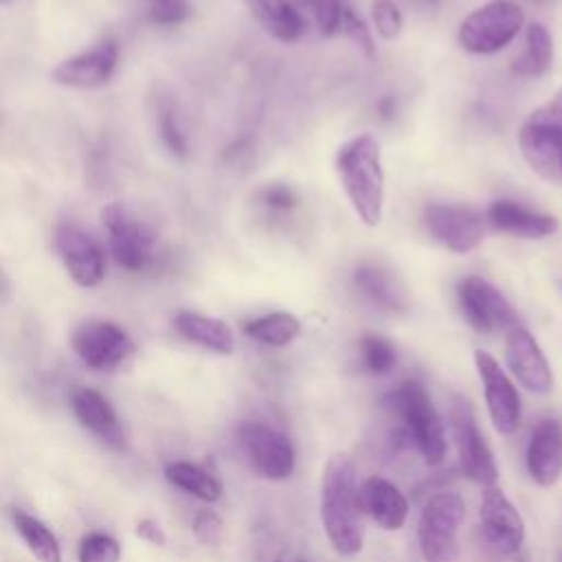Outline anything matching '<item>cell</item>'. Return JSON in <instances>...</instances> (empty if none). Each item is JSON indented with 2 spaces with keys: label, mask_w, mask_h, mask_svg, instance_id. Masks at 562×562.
I'll list each match as a JSON object with an SVG mask.
<instances>
[{
  "label": "cell",
  "mask_w": 562,
  "mask_h": 562,
  "mask_svg": "<svg viewBox=\"0 0 562 562\" xmlns=\"http://www.w3.org/2000/svg\"><path fill=\"white\" fill-rule=\"evenodd\" d=\"M0 2H7V0H0Z\"/></svg>",
  "instance_id": "43"
},
{
  "label": "cell",
  "mask_w": 562,
  "mask_h": 562,
  "mask_svg": "<svg viewBox=\"0 0 562 562\" xmlns=\"http://www.w3.org/2000/svg\"><path fill=\"white\" fill-rule=\"evenodd\" d=\"M252 18L279 42H296L305 31V20L290 0H244Z\"/></svg>",
  "instance_id": "23"
},
{
  "label": "cell",
  "mask_w": 562,
  "mask_h": 562,
  "mask_svg": "<svg viewBox=\"0 0 562 562\" xmlns=\"http://www.w3.org/2000/svg\"><path fill=\"white\" fill-rule=\"evenodd\" d=\"M277 562H305V560H303V558H299V555H292V553L288 555V553H285V555H279V558H277Z\"/></svg>",
  "instance_id": "41"
},
{
  "label": "cell",
  "mask_w": 562,
  "mask_h": 562,
  "mask_svg": "<svg viewBox=\"0 0 562 562\" xmlns=\"http://www.w3.org/2000/svg\"><path fill=\"white\" fill-rule=\"evenodd\" d=\"M356 285L364 296H369L375 305H380L386 312H402L406 307L404 290L397 285V281L382 268L362 263L358 266L353 274Z\"/></svg>",
  "instance_id": "24"
},
{
  "label": "cell",
  "mask_w": 562,
  "mask_h": 562,
  "mask_svg": "<svg viewBox=\"0 0 562 562\" xmlns=\"http://www.w3.org/2000/svg\"><path fill=\"white\" fill-rule=\"evenodd\" d=\"M419 2H424V4H430V7H435L439 0H419Z\"/></svg>",
  "instance_id": "42"
},
{
  "label": "cell",
  "mask_w": 562,
  "mask_h": 562,
  "mask_svg": "<svg viewBox=\"0 0 562 562\" xmlns=\"http://www.w3.org/2000/svg\"><path fill=\"white\" fill-rule=\"evenodd\" d=\"M553 40L542 24H529L525 33V50L512 64V72L518 77H540L551 68Z\"/></svg>",
  "instance_id": "25"
},
{
  "label": "cell",
  "mask_w": 562,
  "mask_h": 562,
  "mask_svg": "<svg viewBox=\"0 0 562 562\" xmlns=\"http://www.w3.org/2000/svg\"><path fill=\"white\" fill-rule=\"evenodd\" d=\"M136 536L143 538L149 544H156V547H165V542H167V536H165L162 527L154 518H143L136 525Z\"/></svg>",
  "instance_id": "39"
},
{
  "label": "cell",
  "mask_w": 562,
  "mask_h": 562,
  "mask_svg": "<svg viewBox=\"0 0 562 562\" xmlns=\"http://www.w3.org/2000/svg\"><path fill=\"white\" fill-rule=\"evenodd\" d=\"M479 520L487 544L501 553H518L525 542V520L516 505L496 485H487L479 501Z\"/></svg>",
  "instance_id": "14"
},
{
  "label": "cell",
  "mask_w": 562,
  "mask_h": 562,
  "mask_svg": "<svg viewBox=\"0 0 562 562\" xmlns=\"http://www.w3.org/2000/svg\"><path fill=\"white\" fill-rule=\"evenodd\" d=\"M424 226L435 241L450 252L465 255L483 239V217L465 204H428L424 209Z\"/></svg>",
  "instance_id": "11"
},
{
  "label": "cell",
  "mask_w": 562,
  "mask_h": 562,
  "mask_svg": "<svg viewBox=\"0 0 562 562\" xmlns=\"http://www.w3.org/2000/svg\"><path fill=\"white\" fill-rule=\"evenodd\" d=\"M244 334L266 347H285L301 334V321L290 312H270L248 321Z\"/></svg>",
  "instance_id": "27"
},
{
  "label": "cell",
  "mask_w": 562,
  "mask_h": 562,
  "mask_svg": "<svg viewBox=\"0 0 562 562\" xmlns=\"http://www.w3.org/2000/svg\"><path fill=\"white\" fill-rule=\"evenodd\" d=\"M187 0H149V18L156 24H178L189 15Z\"/></svg>",
  "instance_id": "35"
},
{
  "label": "cell",
  "mask_w": 562,
  "mask_h": 562,
  "mask_svg": "<svg viewBox=\"0 0 562 562\" xmlns=\"http://www.w3.org/2000/svg\"><path fill=\"white\" fill-rule=\"evenodd\" d=\"M384 408L397 415L404 424L406 435L415 441L424 461L437 465L443 461L448 441L443 422L426 391V386L417 380L402 382L395 391L384 397Z\"/></svg>",
  "instance_id": "3"
},
{
  "label": "cell",
  "mask_w": 562,
  "mask_h": 562,
  "mask_svg": "<svg viewBox=\"0 0 562 562\" xmlns=\"http://www.w3.org/2000/svg\"><path fill=\"white\" fill-rule=\"evenodd\" d=\"M173 327L189 342L200 345L204 349H211L215 353L228 356V353L235 351L233 329L215 316H206V314L191 312V310H180L173 316Z\"/></svg>",
  "instance_id": "22"
},
{
  "label": "cell",
  "mask_w": 562,
  "mask_h": 562,
  "mask_svg": "<svg viewBox=\"0 0 562 562\" xmlns=\"http://www.w3.org/2000/svg\"><path fill=\"white\" fill-rule=\"evenodd\" d=\"M55 248L68 274L81 288H94L105 274V259L101 246L81 226L64 222L55 228Z\"/></svg>",
  "instance_id": "15"
},
{
  "label": "cell",
  "mask_w": 562,
  "mask_h": 562,
  "mask_svg": "<svg viewBox=\"0 0 562 562\" xmlns=\"http://www.w3.org/2000/svg\"><path fill=\"white\" fill-rule=\"evenodd\" d=\"M193 536L200 544H217L222 536V518L213 509H200L193 516Z\"/></svg>",
  "instance_id": "36"
},
{
  "label": "cell",
  "mask_w": 562,
  "mask_h": 562,
  "mask_svg": "<svg viewBox=\"0 0 562 562\" xmlns=\"http://www.w3.org/2000/svg\"><path fill=\"white\" fill-rule=\"evenodd\" d=\"M13 522L18 533L40 562H61L59 542L42 520L26 512H13Z\"/></svg>",
  "instance_id": "28"
},
{
  "label": "cell",
  "mask_w": 562,
  "mask_h": 562,
  "mask_svg": "<svg viewBox=\"0 0 562 562\" xmlns=\"http://www.w3.org/2000/svg\"><path fill=\"white\" fill-rule=\"evenodd\" d=\"M356 465L347 454H334L321 479V525L338 555H356L364 544V525Z\"/></svg>",
  "instance_id": "1"
},
{
  "label": "cell",
  "mask_w": 562,
  "mask_h": 562,
  "mask_svg": "<svg viewBox=\"0 0 562 562\" xmlns=\"http://www.w3.org/2000/svg\"><path fill=\"white\" fill-rule=\"evenodd\" d=\"M103 226L108 231L110 250L119 266L138 272L154 257V235L138 222L123 204H110L101 211Z\"/></svg>",
  "instance_id": "10"
},
{
  "label": "cell",
  "mask_w": 562,
  "mask_h": 562,
  "mask_svg": "<svg viewBox=\"0 0 562 562\" xmlns=\"http://www.w3.org/2000/svg\"><path fill=\"white\" fill-rule=\"evenodd\" d=\"M531 114L542 119V121H547V123H551V125H555V127H562V90L555 92L544 105H540Z\"/></svg>",
  "instance_id": "38"
},
{
  "label": "cell",
  "mask_w": 562,
  "mask_h": 562,
  "mask_svg": "<svg viewBox=\"0 0 562 562\" xmlns=\"http://www.w3.org/2000/svg\"><path fill=\"white\" fill-rule=\"evenodd\" d=\"M373 26L382 40H395L402 33L404 18L393 0H375L371 9Z\"/></svg>",
  "instance_id": "31"
},
{
  "label": "cell",
  "mask_w": 562,
  "mask_h": 562,
  "mask_svg": "<svg viewBox=\"0 0 562 562\" xmlns=\"http://www.w3.org/2000/svg\"><path fill=\"white\" fill-rule=\"evenodd\" d=\"M165 479L173 487H178L204 503H215L222 496V483L211 472H206L204 468L189 463V461L169 463L165 468Z\"/></svg>",
  "instance_id": "26"
},
{
  "label": "cell",
  "mask_w": 562,
  "mask_h": 562,
  "mask_svg": "<svg viewBox=\"0 0 562 562\" xmlns=\"http://www.w3.org/2000/svg\"><path fill=\"white\" fill-rule=\"evenodd\" d=\"M336 169L360 222L378 226L384 206V171L378 138L373 134H358L340 145Z\"/></svg>",
  "instance_id": "2"
},
{
  "label": "cell",
  "mask_w": 562,
  "mask_h": 562,
  "mask_svg": "<svg viewBox=\"0 0 562 562\" xmlns=\"http://www.w3.org/2000/svg\"><path fill=\"white\" fill-rule=\"evenodd\" d=\"M457 299L463 318L479 334H501L518 325L507 296L481 277H465L457 288Z\"/></svg>",
  "instance_id": "8"
},
{
  "label": "cell",
  "mask_w": 562,
  "mask_h": 562,
  "mask_svg": "<svg viewBox=\"0 0 562 562\" xmlns=\"http://www.w3.org/2000/svg\"><path fill=\"white\" fill-rule=\"evenodd\" d=\"M360 494V509L367 514L380 529L397 531L406 525L408 518V498L404 492L384 476H369Z\"/></svg>",
  "instance_id": "19"
},
{
  "label": "cell",
  "mask_w": 562,
  "mask_h": 562,
  "mask_svg": "<svg viewBox=\"0 0 562 562\" xmlns=\"http://www.w3.org/2000/svg\"><path fill=\"white\" fill-rule=\"evenodd\" d=\"M119 59V48L112 40H105L97 44L90 50H83L75 57L64 59L55 70H53V81L59 86L68 88H97L105 83Z\"/></svg>",
  "instance_id": "18"
},
{
  "label": "cell",
  "mask_w": 562,
  "mask_h": 562,
  "mask_svg": "<svg viewBox=\"0 0 562 562\" xmlns=\"http://www.w3.org/2000/svg\"><path fill=\"white\" fill-rule=\"evenodd\" d=\"M314 7V15L318 22V31L321 35L329 37L336 31H340V22H342V13H345V4L342 0H312Z\"/></svg>",
  "instance_id": "33"
},
{
  "label": "cell",
  "mask_w": 562,
  "mask_h": 562,
  "mask_svg": "<svg viewBox=\"0 0 562 562\" xmlns=\"http://www.w3.org/2000/svg\"><path fill=\"white\" fill-rule=\"evenodd\" d=\"M72 349L94 371H112L134 349L130 336L112 321H86L72 331Z\"/></svg>",
  "instance_id": "13"
},
{
  "label": "cell",
  "mask_w": 562,
  "mask_h": 562,
  "mask_svg": "<svg viewBox=\"0 0 562 562\" xmlns=\"http://www.w3.org/2000/svg\"><path fill=\"white\" fill-rule=\"evenodd\" d=\"M518 147L540 178L562 182V127L529 114L518 132Z\"/></svg>",
  "instance_id": "16"
},
{
  "label": "cell",
  "mask_w": 562,
  "mask_h": 562,
  "mask_svg": "<svg viewBox=\"0 0 562 562\" xmlns=\"http://www.w3.org/2000/svg\"><path fill=\"white\" fill-rule=\"evenodd\" d=\"M525 465L531 481L551 487L562 476V422L553 417L540 419L527 439Z\"/></svg>",
  "instance_id": "17"
},
{
  "label": "cell",
  "mask_w": 562,
  "mask_h": 562,
  "mask_svg": "<svg viewBox=\"0 0 562 562\" xmlns=\"http://www.w3.org/2000/svg\"><path fill=\"white\" fill-rule=\"evenodd\" d=\"M505 364L525 391L533 395H549L553 391L551 364L538 340L522 325L505 331Z\"/></svg>",
  "instance_id": "12"
},
{
  "label": "cell",
  "mask_w": 562,
  "mask_h": 562,
  "mask_svg": "<svg viewBox=\"0 0 562 562\" xmlns=\"http://www.w3.org/2000/svg\"><path fill=\"white\" fill-rule=\"evenodd\" d=\"M360 353L367 371L375 375H384L397 364L395 347L378 334H367L360 338Z\"/></svg>",
  "instance_id": "29"
},
{
  "label": "cell",
  "mask_w": 562,
  "mask_h": 562,
  "mask_svg": "<svg viewBox=\"0 0 562 562\" xmlns=\"http://www.w3.org/2000/svg\"><path fill=\"white\" fill-rule=\"evenodd\" d=\"M79 562H119L121 544L103 531H90L79 542Z\"/></svg>",
  "instance_id": "30"
},
{
  "label": "cell",
  "mask_w": 562,
  "mask_h": 562,
  "mask_svg": "<svg viewBox=\"0 0 562 562\" xmlns=\"http://www.w3.org/2000/svg\"><path fill=\"white\" fill-rule=\"evenodd\" d=\"M463 518L465 505L457 492H437L426 501L417 525V542L426 562H450L457 555Z\"/></svg>",
  "instance_id": "5"
},
{
  "label": "cell",
  "mask_w": 562,
  "mask_h": 562,
  "mask_svg": "<svg viewBox=\"0 0 562 562\" xmlns=\"http://www.w3.org/2000/svg\"><path fill=\"white\" fill-rule=\"evenodd\" d=\"M485 217L496 231L525 239H542L558 231V220L553 215L531 211L512 200L492 202Z\"/></svg>",
  "instance_id": "21"
},
{
  "label": "cell",
  "mask_w": 562,
  "mask_h": 562,
  "mask_svg": "<svg viewBox=\"0 0 562 562\" xmlns=\"http://www.w3.org/2000/svg\"><path fill=\"white\" fill-rule=\"evenodd\" d=\"M259 200H261L263 206H268V209H272V211H290V209H294L296 202H299V200H296V193H294L290 187L279 184V182L263 187V189L259 191Z\"/></svg>",
  "instance_id": "37"
},
{
  "label": "cell",
  "mask_w": 562,
  "mask_h": 562,
  "mask_svg": "<svg viewBox=\"0 0 562 562\" xmlns=\"http://www.w3.org/2000/svg\"><path fill=\"white\" fill-rule=\"evenodd\" d=\"M237 443L250 468L268 481H285L296 465L294 446L270 424L246 422L237 428Z\"/></svg>",
  "instance_id": "7"
},
{
  "label": "cell",
  "mask_w": 562,
  "mask_h": 562,
  "mask_svg": "<svg viewBox=\"0 0 562 562\" xmlns=\"http://www.w3.org/2000/svg\"><path fill=\"white\" fill-rule=\"evenodd\" d=\"M450 428H452V439H454V448H457V457L463 474L483 487L496 485L498 465H496L494 452L476 424L470 402L461 395L452 400Z\"/></svg>",
  "instance_id": "6"
},
{
  "label": "cell",
  "mask_w": 562,
  "mask_h": 562,
  "mask_svg": "<svg viewBox=\"0 0 562 562\" xmlns=\"http://www.w3.org/2000/svg\"><path fill=\"white\" fill-rule=\"evenodd\" d=\"M378 112H380L382 119H391V116L395 114V103H393V99H391V97H382V99L378 101Z\"/></svg>",
  "instance_id": "40"
},
{
  "label": "cell",
  "mask_w": 562,
  "mask_h": 562,
  "mask_svg": "<svg viewBox=\"0 0 562 562\" xmlns=\"http://www.w3.org/2000/svg\"><path fill=\"white\" fill-rule=\"evenodd\" d=\"M525 15L516 2L492 0L474 9L459 26L457 40L463 50L492 55L503 50L520 33Z\"/></svg>",
  "instance_id": "4"
},
{
  "label": "cell",
  "mask_w": 562,
  "mask_h": 562,
  "mask_svg": "<svg viewBox=\"0 0 562 562\" xmlns=\"http://www.w3.org/2000/svg\"><path fill=\"white\" fill-rule=\"evenodd\" d=\"M340 29L345 31V35L369 57H373L375 53V44H373V37H371V31L369 26L351 11V9H345L342 13V22H340Z\"/></svg>",
  "instance_id": "34"
},
{
  "label": "cell",
  "mask_w": 562,
  "mask_h": 562,
  "mask_svg": "<svg viewBox=\"0 0 562 562\" xmlns=\"http://www.w3.org/2000/svg\"><path fill=\"white\" fill-rule=\"evenodd\" d=\"M158 130H160V136L165 140V145L176 156L187 154V138H184V132L178 125V119H176V112H173L171 105H162L158 110Z\"/></svg>",
  "instance_id": "32"
},
{
  "label": "cell",
  "mask_w": 562,
  "mask_h": 562,
  "mask_svg": "<svg viewBox=\"0 0 562 562\" xmlns=\"http://www.w3.org/2000/svg\"><path fill=\"white\" fill-rule=\"evenodd\" d=\"M474 367L483 386V397L494 430L501 435L516 432L522 408L514 380L505 373L501 362L483 349L474 351Z\"/></svg>",
  "instance_id": "9"
},
{
  "label": "cell",
  "mask_w": 562,
  "mask_h": 562,
  "mask_svg": "<svg viewBox=\"0 0 562 562\" xmlns=\"http://www.w3.org/2000/svg\"><path fill=\"white\" fill-rule=\"evenodd\" d=\"M70 406L77 422L99 437L105 446L119 450L125 446V437L116 413L112 411L110 402L94 389H75L70 395Z\"/></svg>",
  "instance_id": "20"
}]
</instances>
